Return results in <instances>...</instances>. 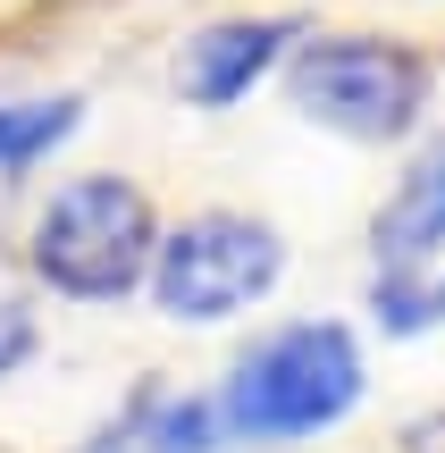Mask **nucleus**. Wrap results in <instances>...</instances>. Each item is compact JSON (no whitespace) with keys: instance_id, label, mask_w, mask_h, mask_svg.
Here are the masks:
<instances>
[{"instance_id":"obj_1","label":"nucleus","mask_w":445,"mask_h":453,"mask_svg":"<svg viewBox=\"0 0 445 453\" xmlns=\"http://www.w3.org/2000/svg\"><path fill=\"white\" fill-rule=\"evenodd\" d=\"M362 387L370 370L345 319H286L235 353L227 387H219V420H227V445H295L336 428L362 403Z\"/></svg>"},{"instance_id":"obj_2","label":"nucleus","mask_w":445,"mask_h":453,"mask_svg":"<svg viewBox=\"0 0 445 453\" xmlns=\"http://www.w3.org/2000/svg\"><path fill=\"white\" fill-rule=\"evenodd\" d=\"M151 252H160V219H151L143 185L118 168L67 177L34 211V243H26L34 277L67 303H127L151 277Z\"/></svg>"},{"instance_id":"obj_3","label":"nucleus","mask_w":445,"mask_h":453,"mask_svg":"<svg viewBox=\"0 0 445 453\" xmlns=\"http://www.w3.org/2000/svg\"><path fill=\"white\" fill-rule=\"evenodd\" d=\"M286 93L311 127L345 143H395L429 110V59L387 34H319V42H295Z\"/></svg>"},{"instance_id":"obj_4","label":"nucleus","mask_w":445,"mask_h":453,"mask_svg":"<svg viewBox=\"0 0 445 453\" xmlns=\"http://www.w3.org/2000/svg\"><path fill=\"white\" fill-rule=\"evenodd\" d=\"M286 277V235L252 211H194L185 226H168L151 252V303L177 327H219L235 311L269 303Z\"/></svg>"},{"instance_id":"obj_5","label":"nucleus","mask_w":445,"mask_h":453,"mask_svg":"<svg viewBox=\"0 0 445 453\" xmlns=\"http://www.w3.org/2000/svg\"><path fill=\"white\" fill-rule=\"evenodd\" d=\"M295 42H303L295 17H219L177 50V93L194 110H235L278 59H295Z\"/></svg>"},{"instance_id":"obj_6","label":"nucleus","mask_w":445,"mask_h":453,"mask_svg":"<svg viewBox=\"0 0 445 453\" xmlns=\"http://www.w3.org/2000/svg\"><path fill=\"white\" fill-rule=\"evenodd\" d=\"M370 243H379V269H420L429 252H445V134L395 177V194L370 219Z\"/></svg>"},{"instance_id":"obj_7","label":"nucleus","mask_w":445,"mask_h":453,"mask_svg":"<svg viewBox=\"0 0 445 453\" xmlns=\"http://www.w3.org/2000/svg\"><path fill=\"white\" fill-rule=\"evenodd\" d=\"M84 127V93H34V101H0V177L42 168L67 134Z\"/></svg>"},{"instance_id":"obj_8","label":"nucleus","mask_w":445,"mask_h":453,"mask_svg":"<svg viewBox=\"0 0 445 453\" xmlns=\"http://www.w3.org/2000/svg\"><path fill=\"white\" fill-rule=\"evenodd\" d=\"M227 420H219V395H160L143 387V453H219Z\"/></svg>"},{"instance_id":"obj_9","label":"nucleus","mask_w":445,"mask_h":453,"mask_svg":"<svg viewBox=\"0 0 445 453\" xmlns=\"http://www.w3.org/2000/svg\"><path fill=\"white\" fill-rule=\"evenodd\" d=\"M370 319H379L387 336H420V327L445 319V311H437V286L420 269H379L370 277Z\"/></svg>"},{"instance_id":"obj_10","label":"nucleus","mask_w":445,"mask_h":453,"mask_svg":"<svg viewBox=\"0 0 445 453\" xmlns=\"http://www.w3.org/2000/svg\"><path fill=\"white\" fill-rule=\"evenodd\" d=\"M34 353H42V319H34V303H0V378H17Z\"/></svg>"},{"instance_id":"obj_11","label":"nucleus","mask_w":445,"mask_h":453,"mask_svg":"<svg viewBox=\"0 0 445 453\" xmlns=\"http://www.w3.org/2000/svg\"><path fill=\"white\" fill-rule=\"evenodd\" d=\"M403 453H445V411H429V420L403 428Z\"/></svg>"},{"instance_id":"obj_12","label":"nucleus","mask_w":445,"mask_h":453,"mask_svg":"<svg viewBox=\"0 0 445 453\" xmlns=\"http://www.w3.org/2000/svg\"><path fill=\"white\" fill-rule=\"evenodd\" d=\"M437 311H445V286H437Z\"/></svg>"}]
</instances>
